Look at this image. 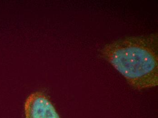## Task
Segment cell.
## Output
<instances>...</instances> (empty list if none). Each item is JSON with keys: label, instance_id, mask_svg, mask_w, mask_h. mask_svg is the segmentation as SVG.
<instances>
[{"label": "cell", "instance_id": "1", "mask_svg": "<svg viewBox=\"0 0 158 118\" xmlns=\"http://www.w3.org/2000/svg\"><path fill=\"white\" fill-rule=\"evenodd\" d=\"M153 38L131 37L106 45L101 54L135 89L158 84V57Z\"/></svg>", "mask_w": 158, "mask_h": 118}, {"label": "cell", "instance_id": "2", "mask_svg": "<svg viewBox=\"0 0 158 118\" xmlns=\"http://www.w3.org/2000/svg\"><path fill=\"white\" fill-rule=\"evenodd\" d=\"M26 118H60L45 93L36 92L27 98L24 105Z\"/></svg>", "mask_w": 158, "mask_h": 118}]
</instances>
